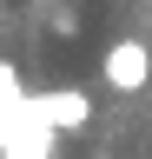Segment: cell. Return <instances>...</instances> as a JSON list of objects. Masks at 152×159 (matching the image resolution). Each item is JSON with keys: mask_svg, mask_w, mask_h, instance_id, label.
Segmentation results:
<instances>
[{"mask_svg": "<svg viewBox=\"0 0 152 159\" xmlns=\"http://www.w3.org/2000/svg\"><path fill=\"white\" fill-rule=\"evenodd\" d=\"M27 99H33V106H40L60 133H80L86 119H93V99H86L80 86H53V93H27Z\"/></svg>", "mask_w": 152, "mask_h": 159, "instance_id": "obj_3", "label": "cell"}, {"mask_svg": "<svg viewBox=\"0 0 152 159\" xmlns=\"http://www.w3.org/2000/svg\"><path fill=\"white\" fill-rule=\"evenodd\" d=\"M53 139H60V126L33 99H20L13 113H0V159H53Z\"/></svg>", "mask_w": 152, "mask_h": 159, "instance_id": "obj_1", "label": "cell"}, {"mask_svg": "<svg viewBox=\"0 0 152 159\" xmlns=\"http://www.w3.org/2000/svg\"><path fill=\"white\" fill-rule=\"evenodd\" d=\"M27 99V86H20V66H13V60H0V113H13Z\"/></svg>", "mask_w": 152, "mask_h": 159, "instance_id": "obj_4", "label": "cell"}, {"mask_svg": "<svg viewBox=\"0 0 152 159\" xmlns=\"http://www.w3.org/2000/svg\"><path fill=\"white\" fill-rule=\"evenodd\" d=\"M99 66H106V86L112 93H139L152 80V53H145V40H112Z\"/></svg>", "mask_w": 152, "mask_h": 159, "instance_id": "obj_2", "label": "cell"}]
</instances>
